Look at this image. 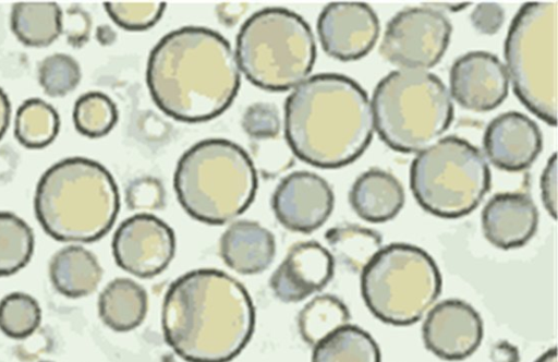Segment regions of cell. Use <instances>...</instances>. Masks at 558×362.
<instances>
[{
    "label": "cell",
    "mask_w": 558,
    "mask_h": 362,
    "mask_svg": "<svg viewBox=\"0 0 558 362\" xmlns=\"http://www.w3.org/2000/svg\"><path fill=\"white\" fill-rule=\"evenodd\" d=\"M240 69L229 41L201 26L174 29L150 51L146 82L155 104L183 122L220 116L234 100Z\"/></svg>",
    "instance_id": "6da1fadb"
},
{
    "label": "cell",
    "mask_w": 558,
    "mask_h": 362,
    "mask_svg": "<svg viewBox=\"0 0 558 362\" xmlns=\"http://www.w3.org/2000/svg\"><path fill=\"white\" fill-rule=\"evenodd\" d=\"M161 326L167 343L186 362H229L254 333L255 307L235 278L218 269H194L168 288Z\"/></svg>",
    "instance_id": "7a4b0ae2"
},
{
    "label": "cell",
    "mask_w": 558,
    "mask_h": 362,
    "mask_svg": "<svg viewBox=\"0 0 558 362\" xmlns=\"http://www.w3.org/2000/svg\"><path fill=\"white\" fill-rule=\"evenodd\" d=\"M366 92L338 73L307 77L284 104V135L292 153L318 168L336 169L356 160L374 135Z\"/></svg>",
    "instance_id": "3957f363"
},
{
    "label": "cell",
    "mask_w": 558,
    "mask_h": 362,
    "mask_svg": "<svg viewBox=\"0 0 558 362\" xmlns=\"http://www.w3.org/2000/svg\"><path fill=\"white\" fill-rule=\"evenodd\" d=\"M44 231L57 241L87 243L113 226L120 196L111 173L99 162L65 158L41 176L34 198Z\"/></svg>",
    "instance_id": "277c9868"
},
{
    "label": "cell",
    "mask_w": 558,
    "mask_h": 362,
    "mask_svg": "<svg viewBox=\"0 0 558 362\" xmlns=\"http://www.w3.org/2000/svg\"><path fill=\"white\" fill-rule=\"evenodd\" d=\"M173 186L180 205L194 219L227 224L254 201L257 173L248 154L225 138L203 140L178 161Z\"/></svg>",
    "instance_id": "5b68a950"
},
{
    "label": "cell",
    "mask_w": 558,
    "mask_h": 362,
    "mask_svg": "<svg viewBox=\"0 0 558 362\" xmlns=\"http://www.w3.org/2000/svg\"><path fill=\"white\" fill-rule=\"evenodd\" d=\"M371 105L381 141L404 154H418L435 144L453 120L446 86L424 70L389 72L377 83Z\"/></svg>",
    "instance_id": "8992f818"
},
{
    "label": "cell",
    "mask_w": 558,
    "mask_h": 362,
    "mask_svg": "<svg viewBox=\"0 0 558 362\" xmlns=\"http://www.w3.org/2000/svg\"><path fill=\"white\" fill-rule=\"evenodd\" d=\"M239 69L254 85L271 92L295 88L316 59L314 35L306 21L283 8H266L241 26L235 41Z\"/></svg>",
    "instance_id": "52a82bcc"
},
{
    "label": "cell",
    "mask_w": 558,
    "mask_h": 362,
    "mask_svg": "<svg viewBox=\"0 0 558 362\" xmlns=\"http://www.w3.org/2000/svg\"><path fill=\"white\" fill-rule=\"evenodd\" d=\"M558 2L524 3L505 40L508 77L519 100L545 123L557 124Z\"/></svg>",
    "instance_id": "ba28073f"
},
{
    "label": "cell",
    "mask_w": 558,
    "mask_h": 362,
    "mask_svg": "<svg viewBox=\"0 0 558 362\" xmlns=\"http://www.w3.org/2000/svg\"><path fill=\"white\" fill-rule=\"evenodd\" d=\"M437 264L423 249L409 243L383 246L361 272V293L379 321L408 326L420 321L440 294Z\"/></svg>",
    "instance_id": "9c48e42d"
},
{
    "label": "cell",
    "mask_w": 558,
    "mask_h": 362,
    "mask_svg": "<svg viewBox=\"0 0 558 362\" xmlns=\"http://www.w3.org/2000/svg\"><path fill=\"white\" fill-rule=\"evenodd\" d=\"M410 186L426 212L441 218H459L480 205L490 186V171L475 145L447 136L413 159Z\"/></svg>",
    "instance_id": "30bf717a"
},
{
    "label": "cell",
    "mask_w": 558,
    "mask_h": 362,
    "mask_svg": "<svg viewBox=\"0 0 558 362\" xmlns=\"http://www.w3.org/2000/svg\"><path fill=\"white\" fill-rule=\"evenodd\" d=\"M452 33L448 17L432 7L408 8L387 24L381 57L403 70H426L445 55Z\"/></svg>",
    "instance_id": "8fae6325"
},
{
    "label": "cell",
    "mask_w": 558,
    "mask_h": 362,
    "mask_svg": "<svg viewBox=\"0 0 558 362\" xmlns=\"http://www.w3.org/2000/svg\"><path fill=\"white\" fill-rule=\"evenodd\" d=\"M174 252L173 230L160 218L146 213L122 221L112 239V254L118 266L140 278L162 273Z\"/></svg>",
    "instance_id": "7c38bea8"
},
{
    "label": "cell",
    "mask_w": 558,
    "mask_h": 362,
    "mask_svg": "<svg viewBox=\"0 0 558 362\" xmlns=\"http://www.w3.org/2000/svg\"><path fill=\"white\" fill-rule=\"evenodd\" d=\"M379 31V20L365 2H330L317 20V34L324 51L340 61L365 57L375 46Z\"/></svg>",
    "instance_id": "4fadbf2b"
},
{
    "label": "cell",
    "mask_w": 558,
    "mask_h": 362,
    "mask_svg": "<svg viewBox=\"0 0 558 362\" xmlns=\"http://www.w3.org/2000/svg\"><path fill=\"white\" fill-rule=\"evenodd\" d=\"M335 196L329 183L310 171H295L277 185L271 207L277 220L287 229L311 233L331 215Z\"/></svg>",
    "instance_id": "5bb4252c"
},
{
    "label": "cell",
    "mask_w": 558,
    "mask_h": 362,
    "mask_svg": "<svg viewBox=\"0 0 558 362\" xmlns=\"http://www.w3.org/2000/svg\"><path fill=\"white\" fill-rule=\"evenodd\" d=\"M422 337L425 347L438 358L448 361L463 360L480 347L483 322L477 311L468 302L447 299L427 312Z\"/></svg>",
    "instance_id": "9a60e30c"
},
{
    "label": "cell",
    "mask_w": 558,
    "mask_h": 362,
    "mask_svg": "<svg viewBox=\"0 0 558 362\" xmlns=\"http://www.w3.org/2000/svg\"><path fill=\"white\" fill-rule=\"evenodd\" d=\"M449 86L451 96L461 107L485 112L506 99L509 77L505 65L495 55L471 51L452 63Z\"/></svg>",
    "instance_id": "2e32d148"
},
{
    "label": "cell",
    "mask_w": 558,
    "mask_h": 362,
    "mask_svg": "<svg viewBox=\"0 0 558 362\" xmlns=\"http://www.w3.org/2000/svg\"><path fill=\"white\" fill-rule=\"evenodd\" d=\"M335 260L328 249L316 241L293 244L272 273L269 285L282 302H300L323 290L331 280Z\"/></svg>",
    "instance_id": "e0dca14e"
},
{
    "label": "cell",
    "mask_w": 558,
    "mask_h": 362,
    "mask_svg": "<svg viewBox=\"0 0 558 362\" xmlns=\"http://www.w3.org/2000/svg\"><path fill=\"white\" fill-rule=\"evenodd\" d=\"M483 146L495 167L510 172L522 171L538 157L543 146L542 132L527 116L509 111L489 122Z\"/></svg>",
    "instance_id": "ac0fdd59"
},
{
    "label": "cell",
    "mask_w": 558,
    "mask_h": 362,
    "mask_svg": "<svg viewBox=\"0 0 558 362\" xmlns=\"http://www.w3.org/2000/svg\"><path fill=\"white\" fill-rule=\"evenodd\" d=\"M537 226V207L524 193L495 194L482 210V229L486 240L502 250L524 245L535 234Z\"/></svg>",
    "instance_id": "d6986e66"
},
{
    "label": "cell",
    "mask_w": 558,
    "mask_h": 362,
    "mask_svg": "<svg viewBox=\"0 0 558 362\" xmlns=\"http://www.w3.org/2000/svg\"><path fill=\"white\" fill-rule=\"evenodd\" d=\"M219 251L223 262L242 275H255L267 269L276 254L274 234L252 220L231 224L220 238Z\"/></svg>",
    "instance_id": "ffe728a7"
},
{
    "label": "cell",
    "mask_w": 558,
    "mask_h": 362,
    "mask_svg": "<svg viewBox=\"0 0 558 362\" xmlns=\"http://www.w3.org/2000/svg\"><path fill=\"white\" fill-rule=\"evenodd\" d=\"M405 195L400 181L390 172L373 168L359 176L349 193L355 214L368 222H386L402 209Z\"/></svg>",
    "instance_id": "44dd1931"
},
{
    "label": "cell",
    "mask_w": 558,
    "mask_h": 362,
    "mask_svg": "<svg viewBox=\"0 0 558 362\" xmlns=\"http://www.w3.org/2000/svg\"><path fill=\"white\" fill-rule=\"evenodd\" d=\"M49 276L54 289L72 299L93 293L102 277L96 256L80 245L59 250L49 264Z\"/></svg>",
    "instance_id": "7402d4cb"
},
{
    "label": "cell",
    "mask_w": 558,
    "mask_h": 362,
    "mask_svg": "<svg viewBox=\"0 0 558 362\" xmlns=\"http://www.w3.org/2000/svg\"><path fill=\"white\" fill-rule=\"evenodd\" d=\"M145 289L130 278H116L101 291L98 312L101 321L116 331L140 326L147 313Z\"/></svg>",
    "instance_id": "603a6c76"
},
{
    "label": "cell",
    "mask_w": 558,
    "mask_h": 362,
    "mask_svg": "<svg viewBox=\"0 0 558 362\" xmlns=\"http://www.w3.org/2000/svg\"><path fill=\"white\" fill-rule=\"evenodd\" d=\"M62 11L51 1H22L11 10V28L29 47H45L62 33Z\"/></svg>",
    "instance_id": "cb8c5ba5"
},
{
    "label": "cell",
    "mask_w": 558,
    "mask_h": 362,
    "mask_svg": "<svg viewBox=\"0 0 558 362\" xmlns=\"http://www.w3.org/2000/svg\"><path fill=\"white\" fill-rule=\"evenodd\" d=\"M325 239L333 260L354 273H361L383 248L377 231L355 224L332 227Z\"/></svg>",
    "instance_id": "d4e9b609"
},
{
    "label": "cell",
    "mask_w": 558,
    "mask_h": 362,
    "mask_svg": "<svg viewBox=\"0 0 558 362\" xmlns=\"http://www.w3.org/2000/svg\"><path fill=\"white\" fill-rule=\"evenodd\" d=\"M312 362H381V355L366 330L347 324L314 346Z\"/></svg>",
    "instance_id": "484cf974"
},
{
    "label": "cell",
    "mask_w": 558,
    "mask_h": 362,
    "mask_svg": "<svg viewBox=\"0 0 558 362\" xmlns=\"http://www.w3.org/2000/svg\"><path fill=\"white\" fill-rule=\"evenodd\" d=\"M349 321L350 312L342 300L332 294H320L300 311L298 327L302 339L314 347Z\"/></svg>",
    "instance_id": "4316f807"
},
{
    "label": "cell",
    "mask_w": 558,
    "mask_h": 362,
    "mask_svg": "<svg viewBox=\"0 0 558 362\" xmlns=\"http://www.w3.org/2000/svg\"><path fill=\"white\" fill-rule=\"evenodd\" d=\"M60 119L56 109L39 98L25 100L16 111L14 135L27 148H43L57 136Z\"/></svg>",
    "instance_id": "83f0119b"
},
{
    "label": "cell",
    "mask_w": 558,
    "mask_h": 362,
    "mask_svg": "<svg viewBox=\"0 0 558 362\" xmlns=\"http://www.w3.org/2000/svg\"><path fill=\"white\" fill-rule=\"evenodd\" d=\"M34 245L31 227L16 215L0 212V277L11 276L25 267Z\"/></svg>",
    "instance_id": "f1b7e54d"
},
{
    "label": "cell",
    "mask_w": 558,
    "mask_h": 362,
    "mask_svg": "<svg viewBox=\"0 0 558 362\" xmlns=\"http://www.w3.org/2000/svg\"><path fill=\"white\" fill-rule=\"evenodd\" d=\"M118 121V110L112 99L101 92H88L75 101L73 122L75 129L88 137L107 135Z\"/></svg>",
    "instance_id": "f546056e"
},
{
    "label": "cell",
    "mask_w": 558,
    "mask_h": 362,
    "mask_svg": "<svg viewBox=\"0 0 558 362\" xmlns=\"http://www.w3.org/2000/svg\"><path fill=\"white\" fill-rule=\"evenodd\" d=\"M40 321V306L27 293L12 292L0 301V329L8 337L26 338L38 328Z\"/></svg>",
    "instance_id": "4dcf8cb0"
},
{
    "label": "cell",
    "mask_w": 558,
    "mask_h": 362,
    "mask_svg": "<svg viewBox=\"0 0 558 362\" xmlns=\"http://www.w3.org/2000/svg\"><path fill=\"white\" fill-rule=\"evenodd\" d=\"M81 69L75 59L65 53L46 57L38 67V81L51 97H62L78 85Z\"/></svg>",
    "instance_id": "1f68e13d"
},
{
    "label": "cell",
    "mask_w": 558,
    "mask_h": 362,
    "mask_svg": "<svg viewBox=\"0 0 558 362\" xmlns=\"http://www.w3.org/2000/svg\"><path fill=\"white\" fill-rule=\"evenodd\" d=\"M104 7L111 20L128 31H145L162 16L166 3L160 1H108Z\"/></svg>",
    "instance_id": "d6a6232c"
},
{
    "label": "cell",
    "mask_w": 558,
    "mask_h": 362,
    "mask_svg": "<svg viewBox=\"0 0 558 362\" xmlns=\"http://www.w3.org/2000/svg\"><path fill=\"white\" fill-rule=\"evenodd\" d=\"M280 116L277 107L269 102H255L244 112L242 126L255 140H269L280 131Z\"/></svg>",
    "instance_id": "836d02e7"
},
{
    "label": "cell",
    "mask_w": 558,
    "mask_h": 362,
    "mask_svg": "<svg viewBox=\"0 0 558 362\" xmlns=\"http://www.w3.org/2000/svg\"><path fill=\"white\" fill-rule=\"evenodd\" d=\"M162 183L153 177H141L133 180L125 190V202L134 210H157L165 205Z\"/></svg>",
    "instance_id": "e575fe53"
},
{
    "label": "cell",
    "mask_w": 558,
    "mask_h": 362,
    "mask_svg": "<svg viewBox=\"0 0 558 362\" xmlns=\"http://www.w3.org/2000/svg\"><path fill=\"white\" fill-rule=\"evenodd\" d=\"M92 20L87 12L77 5L66 10L65 20L62 15V32L65 33L68 43L77 48L89 38Z\"/></svg>",
    "instance_id": "d590c367"
},
{
    "label": "cell",
    "mask_w": 558,
    "mask_h": 362,
    "mask_svg": "<svg viewBox=\"0 0 558 362\" xmlns=\"http://www.w3.org/2000/svg\"><path fill=\"white\" fill-rule=\"evenodd\" d=\"M470 19L472 25L478 33L493 35L502 26L505 21V11L498 3L483 2L474 8Z\"/></svg>",
    "instance_id": "8d00e7d4"
},
{
    "label": "cell",
    "mask_w": 558,
    "mask_h": 362,
    "mask_svg": "<svg viewBox=\"0 0 558 362\" xmlns=\"http://www.w3.org/2000/svg\"><path fill=\"white\" fill-rule=\"evenodd\" d=\"M541 197L547 213L557 217V154L554 153L547 160L541 176Z\"/></svg>",
    "instance_id": "74e56055"
},
{
    "label": "cell",
    "mask_w": 558,
    "mask_h": 362,
    "mask_svg": "<svg viewBox=\"0 0 558 362\" xmlns=\"http://www.w3.org/2000/svg\"><path fill=\"white\" fill-rule=\"evenodd\" d=\"M489 359L492 362H519L520 353L515 346L500 340L490 348Z\"/></svg>",
    "instance_id": "f35d334b"
},
{
    "label": "cell",
    "mask_w": 558,
    "mask_h": 362,
    "mask_svg": "<svg viewBox=\"0 0 558 362\" xmlns=\"http://www.w3.org/2000/svg\"><path fill=\"white\" fill-rule=\"evenodd\" d=\"M247 9L246 3L223 2L217 7V14L221 23L233 25Z\"/></svg>",
    "instance_id": "ab89813d"
},
{
    "label": "cell",
    "mask_w": 558,
    "mask_h": 362,
    "mask_svg": "<svg viewBox=\"0 0 558 362\" xmlns=\"http://www.w3.org/2000/svg\"><path fill=\"white\" fill-rule=\"evenodd\" d=\"M146 121H143L142 129L146 133V136L150 138H160L168 131L165 121L158 119L159 117L150 114L146 117Z\"/></svg>",
    "instance_id": "60d3db41"
},
{
    "label": "cell",
    "mask_w": 558,
    "mask_h": 362,
    "mask_svg": "<svg viewBox=\"0 0 558 362\" xmlns=\"http://www.w3.org/2000/svg\"><path fill=\"white\" fill-rule=\"evenodd\" d=\"M11 106L7 94L0 87V138L4 135L10 123Z\"/></svg>",
    "instance_id": "b9f144b4"
},
{
    "label": "cell",
    "mask_w": 558,
    "mask_h": 362,
    "mask_svg": "<svg viewBox=\"0 0 558 362\" xmlns=\"http://www.w3.org/2000/svg\"><path fill=\"white\" fill-rule=\"evenodd\" d=\"M97 37L101 44L107 45L114 40L116 34L109 26H101L98 28Z\"/></svg>",
    "instance_id": "7bdbcfd3"
},
{
    "label": "cell",
    "mask_w": 558,
    "mask_h": 362,
    "mask_svg": "<svg viewBox=\"0 0 558 362\" xmlns=\"http://www.w3.org/2000/svg\"><path fill=\"white\" fill-rule=\"evenodd\" d=\"M535 362H558L556 347L548 349Z\"/></svg>",
    "instance_id": "ee69618b"
},
{
    "label": "cell",
    "mask_w": 558,
    "mask_h": 362,
    "mask_svg": "<svg viewBox=\"0 0 558 362\" xmlns=\"http://www.w3.org/2000/svg\"><path fill=\"white\" fill-rule=\"evenodd\" d=\"M39 362H51V361H39Z\"/></svg>",
    "instance_id": "f6af8a7d"
}]
</instances>
